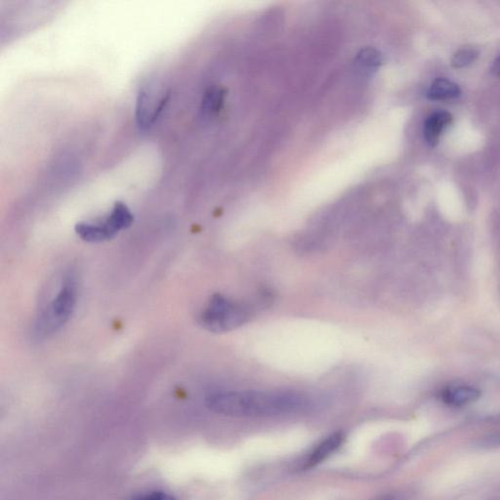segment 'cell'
Masks as SVG:
<instances>
[{"instance_id": "6da1fadb", "label": "cell", "mask_w": 500, "mask_h": 500, "mask_svg": "<svg viewBox=\"0 0 500 500\" xmlns=\"http://www.w3.org/2000/svg\"><path fill=\"white\" fill-rule=\"evenodd\" d=\"M307 398L290 391H240L214 393L206 398L211 412L233 417H267L298 412Z\"/></svg>"}, {"instance_id": "7a4b0ae2", "label": "cell", "mask_w": 500, "mask_h": 500, "mask_svg": "<svg viewBox=\"0 0 500 500\" xmlns=\"http://www.w3.org/2000/svg\"><path fill=\"white\" fill-rule=\"evenodd\" d=\"M77 300V282L75 277H67L56 297L38 317L35 329L36 336L44 339L59 331L72 317Z\"/></svg>"}, {"instance_id": "3957f363", "label": "cell", "mask_w": 500, "mask_h": 500, "mask_svg": "<svg viewBox=\"0 0 500 500\" xmlns=\"http://www.w3.org/2000/svg\"><path fill=\"white\" fill-rule=\"evenodd\" d=\"M250 317L251 311L247 305L216 294L201 314L200 324L206 331L227 332L247 324Z\"/></svg>"}, {"instance_id": "277c9868", "label": "cell", "mask_w": 500, "mask_h": 500, "mask_svg": "<svg viewBox=\"0 0 500 500\" xmlns=\"http://www.w3.org/2000/svg\"><path fill=\"white\" fill-rule=\"evenodd\" d=\"M452 117L449 112L438 111L428 117L424 124V138L429 145L434 147L439 143L440 137L452 122Z\"/></svg>"}, {"instance_id": "5b68a950", "label": "cell", "mask_w": 500, "mask_h": 500, "mask_svg": "<svg viewBox=\"0 0 500 500\" xmlns=\"http://www.w3.org/2000/svg\"><path fill=\"white\" fill-rule=\"evenodd\" d=\"M344 439L345 436L342 432H336L319 442L306 462V467H314L324 462L327 457L334 454L335 450L339 449Z\"/></svg>"}, {"instance_id": "8992f818", "label": "cell", "mask_w": 500, "mask_h": 500, "mask_svg": "<svg viewBox=\"0 0 500 500\" xmlns=\"http://www.w3.org/2000/svg\"><path fill=\"white\" fill-rule=\"evenodd\" d=\"M462 95V89L459 85L449 80V78H439L432 83L429 88L427 96L432 101L454 100Z\"/></svg>"}, {"instance_id": "52a82bcc", "label": "cell", "mask_w": 500, "mask_h": 500, "mask_svg": "<svg viewBox=\"0 0 500 500\" xmlns=\"http://www.w3.org/2000/svg\"><path fill=\"white\" fill-rule=\"evenodd\" d=\"M442 396L446 404L462 407L475 402L480 397V391L471 386H457L445 390Z\"/></svg>"}, {"instance_id": "ba28073f", "label": "cell", "mask_w": 500, "mask_h": 500, "mask_svg": "<svg viewBox=\"0 0 500 500\" xmlns=\"http://www.w3.org/2000/svg\"><path fill=\"white\" fill-rule=\"evenodd\" d=\"M133 221H134V216L131 213L127 204L122 203V201H117L115 203L111 214L105 222L108 225L110 230L115 235H117L122 230L128 229L133 224Z\"/></svg>"}, {"instance_id": "9c48e42d", "label": "cell", "mask_w": 500, "mask_h": 500, "mask_svg": "<svg viewBox=\"0 0 500 500\" xmlns=\"http://www.w3.org/2000/svg\"><path fill=\"white\" fill-rule=\"evenodd\" d=\"M75 233L81 240L88 243H102L115 237L106 226V224L81 223L75 226Z\"/></svg>"}, {"instance_id": "30bf717a", "label": "cell", "mask_w": 500, "mask_h": 500, "mask_svg": "<svg viewBox=\"0 0 500 500\" xmlns=\"http://www.w3.org/2000/svg\"><path fill=\"white\" fill-rule=\"evenodd\" d=\"M150 96L146 89H140L136 99L135 119L138 129L144 131L151 125L153 112L150 111Z\"/></svg>"}, {"instance_id": "8fae6325", "label": "cell", "mask_w": 500, "mask_h": 500, "mask_svg": "<svg viewBox=\"0 0 500 500\" xmlns=\"http://www.w3.org/2000/svg\"><path fill=\"white\" fill-rule=\"evenodd\" d=\"M479 55H480V52H479L478 49L472 48V47L460 48L459 50L452 55L450 64L454 69H463V68L468 67V65H472L474 62L477 61Z\"/></svg>"}, {"instance_id": "7c38bea8", "label": "cell", "mask_w": 500, "mask_h": 500, "mask_svg": "<svg viewBox=\"0 0 500 500\" xmlns=\"http://www.w3.org/2000/svg\"><path fill=\"white\" fill-rule=\"evenodd\" d=\"M223 102V92L216 87L209 88L203 100L201 112L204 115L213 114L218 111Z\"/></svg>"}, {"instance_id": "4fadbf2b", "label": "cell", "mask_w": 500, "mask_h": 500, "mask_svg": "<svg viewBox=\"0 0 500 500\" xmlns=\"http://www.w3.org/2000/svg\"><path fill=\"white\" fill-rule=\"evenodd\" d=\"M133 500H176L174 499L171 494L164 493V491H153V493H148L141 494V496H136Z\"/></svg>"}, {"instance_id": "5bb4252c", "label": "cell", "mask_w": 500, "mask_h": 500, "mask_svg": "<svg viewBox=\"0 0 500 500\" xmlns=\"http://www.w3.org/2000/svg\"><path fill=\"white\" fill-rule=\"evenodd\" d=\"M491 72H493L494 75H496V77H500V55L494 60L493 65H491Z\"/></svg>"}]
</instances>
